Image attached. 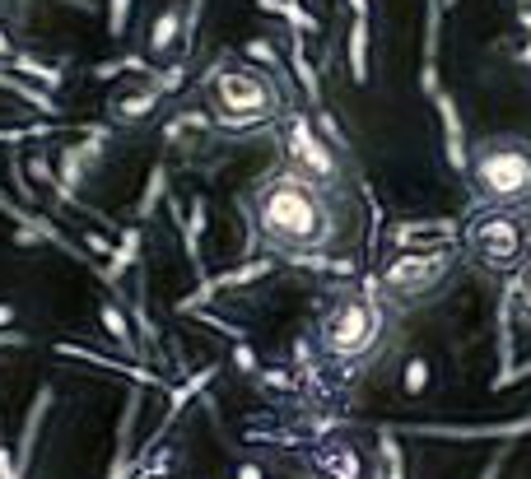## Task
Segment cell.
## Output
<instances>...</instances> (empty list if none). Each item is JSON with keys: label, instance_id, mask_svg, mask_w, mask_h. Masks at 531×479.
<instances>
[{"label": "cell", "instance_id": "52a82bcc", "mask_svg": "<svg viewBox=\"0 0 531 479\" xmlns=\"http://www.w3.org/2000/svg\"><path fill=\"white\" fill-rule=\"evenodd\" d=\"M275 135H280V159H285V168L313 177V182H322V187H341V177H345L341 154L327 145V135L317 131L303 112H285Z\"/></svg>", "mask_w": 531, "mask_h": 479}, {"label": "cell", "instance_id": "3957f363", "mask_svg": "<svg viewBox=\"0 0 531 479\" xmlns=\"http://www.w3.org/2000/svg\"><path fill=\"white\" fill-rule=\"evenodd\" d=\"M382 335H387V303H382V293H368V289L336 293L322 307V321H317V345L336 363L368 359L382 345Z\"/></svg>", "mask_w": 531, "mask_h": 479}, {"label": "cell", "instance_id": "7a4b0ae2", "mask_svg": "<svg viewBox=\"0 0 531 479\" xmlns=\"http://www.w3.org/2000/svg\"><path fill=\"white\" fill-rule=\"evenodd\" d=\"M205 103L219 126H271L285 117V94L275 75L252 61H219L205 75Z\"/></svg>", "mask_w": 531, "mask_h": 479}, {"label": "cell", "instance_id": "8992f818", "mask_svg": "<svg viewBox=\"0 0 531 479\" xmlns=\"http://www.w3.org/2000/svg\"><path fill=\"white\" fill-rule=\"evenodd\" d=\"M471 187L480 191L485 205H513L527 210L531 205V140L522 135H490L471 149L466 159Z\"/></svg>", "mask_w": 531, "mask_h": 479}, {"label": "cell", "instance_id": "9c48e42d", "mask_svg": "<svg viewBox=\"0 0 531 479\" xmlns=\"http://www.w3.org/2000/svg\"><path fill=\"white\" fill-rule=\"evenodd\" d=\"M518 298H522V307L531 312V256L522 261V270H518Z\"/></svg>", "mask_w": 531, "mask_h": 479}, {"label": "cell", "instance_id": "6da1fadb", "mask_svg": "<svg viewBox=\"0 0 531 479\" xmlns=\"http://www.w3.org/2000/svg\"><path fill=\"white\" fill-rule=\"evenodd\" d=\"M243 210L257 242L275 256L308 261V256H327L341 247L345 214L336 205V196H331V187L294 173L285 163L247 191Z\"/></svg>", "mask_w": 531, "mask_h": 479}, {"label": "cell", "instance_id": "ba28073f", "mask_svg": "<svg viewBox=\"0 0 531 479\" xmlns=\"http://www.w3.org/2000/svg\"><path fill=\"white\" fill-rule=\"evenodd\" d=\"M317 470L327 479H359L364 475V461H359L350 447H327V452L317 456Z\"/></svg>", "mask_w": 531, "mask_h": 479}, {"label": "cell", "instance_id": "277c9868", "mask_svg": "<svg viewBox=\"0 0 531 479\" xmlns=\"http://www.w3.org/2000/svg\"><path fill=\"white\" fill-rule=\"evenodd\" d=\"M462 256H471L485 270H522V261L531 256V214L513 210V205H480L466 214L462 224Z\"/></svg>", "mask_w": 531, "mask_h": 479}, {"label": "cell", "instance_id": "5b68a950", "mask_svg": "<svg viewBox=\"0 0 531 479\" xmlns=\"http://www.w3.org/2000/svg\"><path fill=\"white\" fill-rule=\"evenodd\" d=\"M457 266H462V247H448V242H434V247H396L378 266L382 303H396V307L424 303V298L448 289Z\"/></svg>", "mask_w": 531, "mask_h": 479}]
</instances>
